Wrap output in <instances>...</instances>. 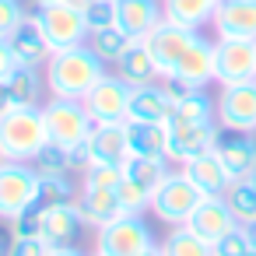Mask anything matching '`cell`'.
I'll use <instances>...</instances> for the list:
<instances>
[{"instance_id":"cell-1","label":"cell","mask_w":256,"mask_h":256,"mask_svg":"<svg viewBox=\"0 0 256 256\" xmlns=\"http://www.w3.org/2000/svg\"><path fill=\"white\" fill-rule=\"evenodd\" d=\"M109 67L95 56V50L88 46V42H81V46H67V50H56L53 56H50V64H46V88H50V95H56V98H81L84 102V95L98 84V78L106 74Z\"/></svg>"},{"instance_id":"cell-2","label":"cell","mask_w":256,"mask_h":256,"mask_svg":"<svg viewBox=\"0 0 256 256\" xmlns=\"http://www.w3.org/2000/svg\"><path fill=\"white\" fill-rule=\"evenodd\" d=\"M50 144L42 106H11L0 116V154L8 162H36Z\"/></svg>"},{"instance_id":"cell-3","label":"cell","mask_w":256,"mask_h":256,"mask_svg":"<svg viewBox=\"0 0 256 256\" xmlns=\"http://www.w3.org/2000/svg\"><path fill=\"white\" fill-rule=\"evenodd\" d=\"M200 200H204L200 186H196L182 168H172V172L162 179V186L154 190V196H151V214H154L162 224L179 228V224H186V221L193 218V210L200 207Z\"/></svg>"},{"instance_id":"cell-4","label":"cell","mask_w":256,"mask_h":256,"mask_svg":"<svg viewBox=\"0 0 256 256\" xmlns=\"http://www.w3.org/2000/svg\"><path fill=\"white\" fill-rule=\"evenodd\" d=\"M42 116H46L50 140L60 144V148H70V151H78L88 140L92 126H95V120H92V112H88V106L81 98H56V95H50L42 102Z\"/></svg>"},{"instance_id":"cell-5","label":"cell","mask_w":256,"mask_h":256,"mask_svg":"<svg viewBox=\"0 0 256 256\" xmlns=\"http://www.w3.org/2000/svg\"><path fill=\"white\" fill-rule=\"evenodd\" d=\"M32 22L42 28V36L50 39L53 53H56V50H67V46L88 42L84 14H81V8L67 4V0H36Z\"/></svg>"},{"instance_id":"cell-6","label":"cell","mask_w":256,"mask_h":256,"mask_svg":"<svg viewBox=\"0 0 256 256\" xmlns=\"http://www.w3.org/2000/svg\"><path fill=\"white\" fill-rule=\"evenodd\" d=\"M154 246V235L140 214H120L109 224L95 228V249L102 256H140Z\"/></svg>"},{"instance_id":"cell-7","label":"cell","mask_w":256,"mask_h":256,"mask_svg":"<svg viewBox=\"0 0 256 256\" xmlns=\"http://www.w3.org/2000/svg\"><path fill=\"white\" fill-rule=\"evenodd\" d=\"M42 172L32 162H0V218L11 221L39 196Z\"/></svg>"},{"instance_id":"cell-8","label":"cell","mask_w":256,"mask_h":256,"mask_svg":"<svg viewBox=\"0 0 256 256\" xmlns=\"http://www.w3.org/2000/svg\"><path fill=\"white\" fill-rule=\"evenodd\" d=\"M218 81V60H214V42L196 36L193 46L182 53V60L176 64L168 84L176 95H186V92H207L210 84Z\"/></svg>"},{"instance_id":"cell-9","label":"cell","mask_w":256,"mask_h":256,"mask_svg":"<svg viewBox=\"0 0 256 256\" xmlns=\"http://www.w3.org/2000/svg\"><path fill=\"white\" fill-rule=\"evenodd\" d=\"M130 98H134V88L116 70H106L98 78V84L84 95V106H88L95 123H126L130 120Z\"/></svg>"},{"instance_id":"cell-10","label":"cell","mask_w":256,"mask_h":256,"mask_svg":"<svg viewBox=\"0 0 256 256\" xmlns=\"http://www.w3.org/2000/svg\"><path fill=\"white\" fill-rule=\"evenodd\" d=\"M196 36H200V32L182 28V25L168 22V18H162V22L144 36V46L151 50V60H154V67H158L162 81H168V78H172L176 64L182 60V53L193 46V39H196Z\"/></svg>"},{"instance_id":"cell-11","label":"cell","mask_w":256,"mask_h":256,"mask_svg":"<svg viewBox=\"0 0 256 256\" xmlns=\"http://www.w3.org/2000/svg\"><path fill=\"white\" fill-rule=\"evenodd\" d=\"M221 140V123L210 120V123H179V120H168V151L165 158L172 165H186L190 158L218 148Z\"/></svg>"},{"instance_id":"cell-12","label":"cell","mask_w":256,"mask_h":256,"mask_svg":"<svg viewBox=\"0 0 256 256\" xmlns=\"http://www.w3.org/2000/svg\"><path fill=\"white\" fill-rule=\"evenodd\" d=\"M78 168L92 165V162H106V165H126L130 158V144H126V123H95L88 140L74 151Z\"/></svg>"},{"instance_id":"cell-13","label":"cell","mask_w":256,"mask_h":256,"mask_svg":"<svg viewBox=\"0 0 256 256\" xmlns=\"http://www.w3.org/2000/svg\"><path fill=\"white\" fill-rule=\"evenodd\" d=\"M218 123L221 130H232V134H256V81L221 84Z\"/></svg>"},{"instance_id":"cell-14","label":"cell","mask_w":256,"mask_h":256,"mask_svg":"<svg viewBox=\"0 0 256 256\" xmlns=\"http://www.w3.org/2000/svg\"><path fill=\"white\" fill-rule=\"evenodd\" d=\"M218 84L256 81V39H214Z\"/></svg>"},{"instance_id":"cell-15","label":"cell","mask_w":256,"mask_h":256,"mask_svg":"<svg viewBox=\"0 0 256 256\" xmlns=\"http://www.w3.org/2000/svg\"><path fill=\"white\" fill-rule=\"evenodd\" d=\"M210 28L218 39H256V0H221Z\"/></svg>"},{"instance_id":"cell-16","label":"cell","mask_w":256,"mask_h":256,"mask_svg":"<svg viewBox=\"0 0 256 256\" xmlns=\"http://www.w3.org/2000/svg\"><path fill=\"white\" fill-rule=\"evenodd\" d=\"M176 92L168 81H154L144 88H134L130 98V120H144V123H168L176 112Z\"/></svg>"},{"instance_id":"cell-17","label":"cell","mask_w":256,"mask_h":256,"mask_svg":"<svg viewBox=\"0 0 256 256\" xmlns=\"http://www.w3.org/2000/svg\"><path fill=\"white\" fill-rule=\"evenodd\" d=\"M196 186H200V193L204 196H224V190L235 182L232 179V172L224 168V162H221V154H218V148H210V151H204V154H196V158H190L186 165H179Z\"/></svg>"},{"instance_id":"cell-18","label":"cell","mask_w":256,"mask_h":256,"mask_svg":"<svg viewBox=\"0 0 256 256\" xmlns=\"http://www.w3.org/2000/svg\"><path fill=\"white\" fill-rule=\"evenodd\" d=\"M186 224H190L196 235H204L210 246H214L221 235H228L232 228H238V221H235V214H232V207H228L224 196H204L200 207L193 210V218H190Z\"/></svg>"},{"instance_id":"cell-19","label":"cell","mask_w":256,"mask_h":256,"mask_svg":"<svg viewBox=\"0 0 256 256\" xmlns=\"http://www.w3.org/2000/svg\"><path fill=\"white\" fill-rule=\"evenodd\" d=\"M81 228H84V214H81L78 200L42 207V238H50L53 246H74Z\"/></svg>"},{"instance_id":"cell-20","label":"cell","mask_w":256,"mask_h":256,"mask_svg":"<svg viewBox=\"0 0 256 256\" xmlns=\"http://www.w3.org/2000/svg\"><path fill=\"white\" fill-rule=\"evenodd\" d=\"M8 42H11V53H14V64H18V67L46 70V64H50V56H53V46H50V39L42 36V28L32 22V14H28V22H25Z\"/></svg>"},{"instance_id":"cell-21","label":"cell","mask_w":256,"mask_h":256,"mask_svg":"<svg viewBox=\"0 0 256 256\" xmlns=\"http://www.w3.org/2000/svg\"><path fill=\"white\" fill-rule=\"evenodd\" d=\"M218 154L232 179H252L256 176V137L252 134H232L224 130L218 140Z\"/></svg>"},{"instance_id":"cell-22","label":"cell","mask_w":256,"mask_h":256,"mask_svg":"<svg viewBox=\"0 0 256 256\" xmlns=\"http://www.w3.org/2000/svg\"><path fill=\"white\" fill-rule=\"evenodd\" d=\"M162 18V0H116V28H123L130 39H144Z\"/></svg>"},{"instance_id":"cell-23","label":"cell","mask_w":256,"mask_h":256,"mask_svg":"<svg viewBox=\"0 0 256 256\" xmlns=\"http://www.w3.org/2000/svg\"><path fill=\"white\" fill-rule=\"evenodd\" d=\"M126 144H130V158H165V151H168V123L126 120Z\"/></svg>"},{"instance_id":"cell-24","label":"cell","mask_w":256,"mask_h":256,"mask_svg":"<svg viewBox=\"0 0 256 256\" xmlns=\"http://www.w3.org/2000/svg\"><path fill=\"white\" fill-rule=\"evenodd\" d=\"M116 74L130 84V88H144V84H154V81H162V74H158V67H154V60H151V50L144 46V39H134L130 42V50L120 56V64H116Z\"/></svg>"},{"instance_id":"cell-25","label":"cell","mask_w":256,"mask_h":256,"mask_svg":"<svg viewBox=\"0 0 256 256\" xmlns=\"http://www.w3.org/2000/svg\"><path fill=\"white\" fill-rule=\"evenodd\" d=\"M78 207H81V214H84V224H88V228H102V224H109L112 218H120V214H123L116 190H106V186H81Z\"/></svg>"},{"instance_id":"cell-26","label":"cell","mask_w":256,"mask_h":256,"mask_svg":"<svg viewBox=\"0 0 256 256\" xmlns=\"http://www.w3.org/2000/svg\"><path fill=\"white\" fill-rule=\"evenodd\" d=\"M4 88H8V95H11L14 106H42V98L50 95L46 74L36 70V67H14L4 78Z\"/></svg>"},{"instance_id":"cell-27","label":"cell","mask_w":256,"mask_h":256,"mask_svg":"<svg viewBox=\"0 0 256 256\" xmlns=\"http://www.w3.org/2000/svg\"><path fill=\"white\" fill-rule=\"evenodd\" d=\"M214 8H218L214 0H162L165 18L176 22V25H182V28H193V32H200L204 25H210Z\"/></svg>"},{"instance_id":"cell-28","label":"cell","mask_w":256,"mask_h":256,"mask_svg":"<svg viewBox=\"0 0 256 256\" xmlns=\"http://www.w3.org/2000/svg\"><path fill=\"white\" fill-rule=\"evenodd\" d=\"M130 36L123 32V28H116V25H109V28H102V32H92L88 36V46L95 50V56L106 64V67H116L120 64V56L130 50Z\"/></svg>"},{"instance_id":"cell-29","label":"cell","mask_w":256,"mask_h":256,"mask_svg":"<svg viewBox=\"0 0 256 256\" xmlns=\"http://www.w3.org/2000/svg\"><path fill=\"white\" fill-rule=\"evenodd\" d=\"M172 120H179V123H210V120H218V102L207 92H186V95L176 98Z\"/></svg>"},{"instance_id":"cell-30","label":"cell","mask_w":256,"mask_h":256,"mask_svg":"<svg viewBox=\"0 0 256 256\" xmlns=\"http://www.w3.org/2000/svg\"><path fill=\"white\" fill-rule=\"evenodd\" d=\"M162 249H165V256H214V246H210L204 235H196L190 224L172 228V232L165 235Z\"/></svg>"},{"instance_id":"cell-31","label":"cell","mask_w":256,"mask_h":256,"mask_svg":"<svg viewBox=\"0 0 256 256\" xmlns=\"http://www.w3.org/2000/svg\"><path fill=\"white\" fill-rule=\"evenodd\" d=\"M224 200H228V207H232L238 224H252L256 221V186H252V179H235L224 190Z\"/></svg>"},{"instance_id":"cell-32","label":"cell","mask_w":256,"mask_h":256,"mask_svg":"<svg viewBox=\"0 0 256 256\" xmlns=\"http://www.w3.org/2000/svg\"><path fill=\"white\" fill-rule=\"evenodd\" d=\"M168 172H172L168 158H126V165H123V176H130V179H137L151 190H158Z\"/></svg>"},{"instance_id":"cell-33","label":"cell","mask_w":256,"mask_h":256,"mask_svg":"<svg viewBox=\"0 0 256 256\" xmlns=\"http://www.w3.org/2000/svg\"><path fill=\"white\" fill-rule=\"evenodd\" d=\"M42 176H67V172H74L78 168V158H74V151L70 148H60V144H46L39 154H36V162H32Z\"/></svg>"},{"instance_id":"cell-34","label":"cell","mask_w":256,"mask_h":256,"mask_svg":"<svg viewBox=\"0 0 256 256\" xmlns=\"http://www.w3.org/2000/svg\"><path fill=\"white\" fill-rule=\"evenodd\" d=\"M116 196H120L123 214H144V210H151L154 190L144 186V182H137V179H130V176H123V182L116 186Z\"/></svg>"},{"instance_id":"cell-35","label":"cell","mask_w":256,"mask_h":256,"mask_svg":"<svg viewBox=\"0 0 256 256\" xmlns=\"http://www.w3.org/2000/svg\"><path fill=\"white\" fill-rule=\"evenodd\" d=\"M67 200H74V182L67 176H42L39 179V196H36L39 207H56Z\"/></svg>"},{"instance_id":"cell-36","label":"cell","mask_w":256,"mask_h":256,"mask_svg":"<svg viewBox=\"0 0 256 256\" xmlns=\"http://www.w3.org/2000/svg\"><path fill=\"white\" fill-rule=\"evenodd\" d=\"M123 182V165H106V162H92L81 168V186H106L116 190Z\"/></svg>"},{"instance_id":"cell-37","label":"cell","mask_w":256,"mask_h":256,"mask_svg":"<svg viewBox=\"0 0 256 256\" xmlns=\"http://www.w3.org/2000/svg\"><path fill=\"white\" fill-rule=\"evenodd\" d=\"M81 14H84L88 36L92 32H102V28L116 25V0H92L88 8H81Z\"/></svg>"},{"instance_id":"cell-38","label":"cell","mask_w":256,"mask_h":256,"mask_svg":"<svg viewBox=\"0 0 256 256\" xmlns=\"http://www.w3.org/2000/svg\"><path fill=\"white\" fill-rule=\"evenodd\" d=\"M8 224H11V238H32V235H42V207L32 204V207H25L18 218H11Z\"/></svg>"},{"instance_id":"cell-39","label":"cell","mask_w":256,"mask_h":256,"mask_svg":"<svg viewBox=\"0 0 256 256\" xmlns=\"http://www.w3.org/2000/svg\"><path fill=\"white\" fill-rule=\"evenodd\" d=\"M25 22L28 11L22 8V0H0V39H11Z\"/></svg>"},{"instance_id":"cell-40","label":"cell","mask_w":256,"mask_h":256,"mask_svg":"<svg viewBox=\"0 0 256 256\" xmlns=\"http://www.w3.org/2000/svg\"><path fill=\"white\" fill-rule=\"evenodd\" d=\"M246 252H249V235H246L242 224L214 242V256H246Z\"/></svg>"},{"instance_id":"cell-41","label":"cell","mask_w":256,"mask_h":256,"mask_svg":"<svg viewBox=\"0 0 256 256\" xmlns=\"http://www.w3.org/2000/svg\"><path fill=\"white\" fill-rule=\"evenodd\" d=\"M53 252V242L42 238V235H32V238H11L8 242V256H50Z\"/></svg>"},{"instance_id":"cell-42","label":"cell","mask_w":256,"mask_h":256,"mask_svg":"<svg viewBox=\"0 0 256 256\" xmlns=\"http://www.w3.org/2000/svg\"><path fill=\"white\" fill-rule=\"evenodd\" d=\"M18 64H14V53H11V42L8 39H0V81H4L11 70H14Z\"/></svg>"},{"instance_id":"cell-43","label":"cell","mask_w":256,"mask_h":256,"mask_svg":"<svg viewBox=\"0 0 256 256\" xmlns=\"http://www.w3.org/2000/svg\"><path fill=\"white\" fill-rule=\"evenodd\" d=\"M50 256H84L78 246H53V252Z\"/></svg>"},{"instance_id":"cell-44","label":"cell","mask_w":256,"mask_h":256,"mask_svg":"<svg viewBox=\"0 0 256 256\" xmlns=\"http://www.w3.org/2000/svg\"><path fill=\"white\" fill-rule=\"evenodd\" d=\"M11 106H14V102H11V95H8V88H4V81H0V116H4Z\"/></svg>"},{"instance_id":"cell-45","label":"cell","mask_w":256,"mask_h":256,"mask_svg":"<svg viewBox=\"0 0 256 256\" xmlns=\"http://www.w3.org/2000/svg\"><path fill=\"white\" fill-rule=\"evenodd\" d=\"M242 228H246V235H249V246L256 249V221H252V224H242Z\"/></svg>"},{"instance_id":"cell-46","label":"cell","mask_w":256,"mask_h":256,"mask_svg":"<svg viewBox=\"0 0 256 256\" xmlns=\"http://www.w3.org/2000/svg\"><path fill=\"white\" fill-rule=\"evenodd\" d=\"M140 256H165V249H162V246H158V242H154V246H151V249H144V252H140Z\"/></svg>"},{"instance_id":"cell-47","label":"cell","mask_w":256,"mask_h":256,"mask_svg":"<svg viewBox=\"0 0 256 256\" xmlns=\"http://www.w3.org/2000/svg\"><path fill=\"white\" fill-rule=\"evenodd\" d=\"M67 4H74V8H88L92 0H67Z\"/></svg>"},{"instance_id":"cell-48","label":"cell","mask_w":256,"mask_h":256,"mask_svg":"<svg viewBox=\"0 0 256 256\" xmlns=\"http://www.w3.org/2000/svg\"><path fill=\"white\" fill-rule=\"evenodd\" d=\"M0 256H8V246H4V238H0Z\"/></svg>"},{"instance_id":"cell-49","label":"cell","mask_w":256,"mask_h":256,"mask_svg":"<svg viewBox=\"0 0 256 256\" xmlns=\"http://www.w3.org/2000/svg\"><path fill=\"white\" fill-rule=\"evenodd\" d=\"M246 256H256V249H252V246H249V252H246Z\"/></svg>"},{"instance_id":"cell-50","label":"cell","mask_w":256,"mask_h":256,"mask_svg":"<svg viewBox=\"0 0 256 256\" xmlns=\"http://www.w3.org/2000/svg\"><path fill=\"white\" fill-rule=\"evenodd\" d=\"M252 186H256V176H252Z\"/></svg>"},{"instance_id":"cell-51","label":"cell","mask_w":256,"mask_h":256,"mask_svg":"<svg viewBox=\"0 0 256 256\" xmlns=\"http://www.w3.org/2000/svg\"><path fill=\"white\" fill-rule=\"evenodd\" d=\"M214 4H221V0H214Z\"/></svg>"},{"instance_id":"cell-52","label":"cell","mask_w":256,"mask_h":256,"mask_svg":"<svg viewBox=\"0 0 256 256\" xmlns=\"http://www.w3.org/2000/svg\"><path fill=\"white\" fill-rule=\"evenodd\" d=\"M95 256H102V252H95Z\"/></svg>"}]
</instances>
